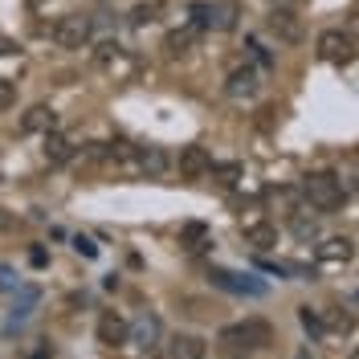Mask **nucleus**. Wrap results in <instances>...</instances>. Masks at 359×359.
Segmentation results:
<instances>
[{"mask_svg":"<svg viewBox=\"0 0 359 359\" xmlns=\"http://www.w3.org/2000/svg\"><path fill=\"white\" fill-rule=\"evenodd\" d=\"M302 196L318 212H335L339 204H343V180L331 176V172H311V176L302 180Z\"/></svg>","mask_w":359,"mask_h":359,"instance_id":"obj_1","label":"nucleus"},{"mask_svg":"<svg viewBox=\"0 0 359 359\" xmlns=\"http://www.w3.org/2000/svg\"><path fill=\"white\" fill-rule=\"evenodd\" d=\"M221 343L224 347H245V351H266L273 343V327L266 318H245V323H233L221 331Z\"/></svg>","mask_w":359,"mask_h":359,"instance_id":"obj_2","label":"nucleus"},{"mask_svg":"<svg viewBox=\"0 0 359 359\" xmlns=\"http://www.w3.org/2000/svg\"><path fill=\"white\" fill-rule=\"evenodd\" d=\"M49 37H53L57 49H86L90 37H94V21L82 17V13H66V17H57V21H53Z\"/></svg>","mask_w":359,"mask_h":359,"instance_id":"obj_3","label":"nucleus"},{"mask_svg":"<svg viewBox=\"0 0 359 359\" xmlns=\"http://www.w3.org/2000/svg\"><path fill=\"white\" fill-rule=\"evenodd\" d=\"M208 278H212V286H221V290H229V294H245V298H262V294L269 290L262 278H249V273H233V269H221V266L208 269Z\"/></svg>","mask_w":359,"mask_h":359,"instance_id":"obj_4","label":"nucleus"},{"mask_svg":"<svg viewBox=\"0 0 359 359\" xmlns=\"http://www.w3.org/2000/svg\"><path fill=\"white\" fill-rule=\"evenodd\" d=\"M257 90H262V82H257V69L253 66H241V69H233V74L224 78V94H229L233 102H249V98H257Z\"/></svg>","mask_w":359,"mask_h":359,"instance_id":"obj_5","label":"nucleus"},{"mask_svg":"<svg viewBox=\"0 0 359 359\" xmlns=\"http://www.w3.org/2000/svg\"><path fill=\"white\" fill-rule=\"evenodd\" d=\"M266 29L278 37V41H286V45H298L302 37H306V33H302V21L294 17L290 8H273V13L266 17Z\"/></svg>","mask_w":359,"mask_h":359,"instance_id":"obj_6","label":"nucleus"},{"mask_svg":"<svg viewBox=\"0 0 359 359\" xmlns=\"http://www.w3.org/2000/svg\"><path fill=\"white\" fill-rule=\"evenodd\" d=\"M351 33L347 29H323L318 33V57H327V62H339V57H347L351 53Z\"/></svg>","mask_w":359,"mask_h":359,"instance_id":"obj_7","label":"nucleus"},{"mask_svg":"<svg viewBox=\"0 0 359 359\" xmlns=\"http://www.w3.org/2000/svg\"><path fill=\"white\" fill-rule=\"evenodd\" d=\"M127 339H131V323L127 318H118L114 311H107L98 318V343L102 347H123Z\"/></svg>","mask_w":359,"mask_h":359,"instance_id":"obj_8","label":"nucleus"},{"mask_svg":"<svg viewBox=\"0 0 359 359\" xmlns=\"http://www.w3.org/2000/svg\"><path fill=\"white\" fill-rule=\"evenodd\" d=\"M176 168H180V176L184 180H201V176L212 172V156H208L204 147H184L180 159H176Z\"/></svg>","mask_w":359,"mask_h":359,"instance_id":"obj_9","label":"nucleus"},{"mask_svg":"<svg viewBox=\"0 0 359 359\" xmlns=\"http://www.w3.org/2000/svg\"><path fill=\"white\" fill-rule=\"evenodd\" d=\"M57 127V114H53V107H29V114L21 118V131L25 135H49Z\"/></svg>","mask_w":359,"mask_h":359,"instance_id":"obj_10","label":"nucleus"},{"mask_svg":"<svg viewBox=\"0 0 359 359\" xmlns=\"http://www.w3.org/2000/svg\"><path fill=\"white\" fill-rule=\"evenodd\" d=\"M131 343H139V347H147V351H151V347H156L159 343V318L156 314H139V318H135L131 323Z\"/></svg>","mask_w":359,"mask_h":359,"instance_id":"obj_11","label":"nucleus"},{"mask_svg":"<svg viewBox=\"0 0 359 359\" xmlns=\"http://www.w3.org/2000/svg\"><path fill=\"white\" fill-rule=\"evenodd\" d=\"M208 343L201 335H176L168 343V359H204Z\"/></svg>","mask_w":359,"mask_h":359,"instance_id":"obj_12","label":"nucleus"},{"mask_svg":"<svg viewBox=\"0 0 359 359\" xmlns=\"http://www.w3.org/2000/svg\"><path fill=\"white\" fill-rule=\"evenodd\" d=\"M245 245H253L257 253L273 249V245H278V224H269V221H253V224H245Z\"/></svg>","mask_w":359,"mask_h":359,"instance_id":"obj_13","label":"nucleus"},{"mask_svg":"<svg viewBox=\"0 0 359 359\" xmlns=\"http://www.w3.org/2000/svg\"><path fill=\"white\" fill-rule=\"evenodd\" d=\"M351 257H355V245H351L347 237H331V241L318 245V262H327V266H335V262H351Z\"/></svg>","mask_w":359,"mask_h":359,"instance_id":"obj_14","label":"nucleus"},{"mask_svg":"<svg viewBox=\"0 0 359 359\" xmlns=\"http://www.w3.org/2000/svg\"><path fill=\"white\" fill-rule=\"evenodd\" d=\"M196 33H201L196 25H192V29H180V33H168V37H163V53H168V57H184V53L192 49V41H196Z\"/></svg>","mask_w":359,"mask_h":359,"instance_id":"obj_15","label":"nucleus"},{"mask_svg":"<svg viewBox=\"0 0 359 359\" xmlns=\"http://www.w3.org/2000/svg\"><path fill=\"white\" fill-rule=\"evenodd\" d=\"M208 29H221V33L237 29V0H217V4H212V21H208Z\"/></svg>","mask_w":359,"mask_h":359,"instance_id":"obj_16","label":"nucleus"},{"mask_svg":"<svg viewBox=\"0 0 359 359\" xmlns=\"http://www.w3.org/2000/svg\"><path fill=\"white\" fill-rule=\"evenodd\" d=\"M69 156H74V147H69L66 135H57V131L45 135V159L49 163H69Z\"/></svg>","mask_w":359,"mask_h":359,"instance_id":"obj_17","label":"nucleus"},{"mask_svg":"<svg viewBox=\"0 0 359 359\" xmlns=\"http://www.w3.org/2000/svg\"><path fill=\"white\" fill-rule=\"evenodd\" d=\"M37 298H41V294L33 290V286H21V290H17V302H13V323L29 318V314H33V306H37ZM13 323H8V327H13Z\"/></svg>","mask_w":359,"mask_h":359,"instance_id":"obj_18","label":"nucleus"},{"mask_svg":"<svg viewBox=\"0 0 359 359\" xmlns=\"http://www.w3.org/2000/svg\"><path fill=\"white\" fill-rule=\"evenodd\" d=\"M163 13V0H139L131 8V25H151Z\"/></svg>","mask_w":359,"mask_h":359,"instance_id":"obj_19","label":"nucleus"},{"mask_svg":"<svg viewBox=\"0 0 359 359\" xmlns=\"http://www.w3.org/2000/svg\"><path fill=\"white\" fill-rule=\"evenodd\" d=\"M323 327H327V331H335V335H351V331H355V318H351L347 311H327Z\"/></svg>","mask_w":359,"mask_h":359,"instance_id":"obj_20","label":"nucleus"},{"mask_svg":"<svg viewBox=\"0 0 359 359\" xmlns=\"http://www.w3.org/2000/svg\"><path fill=\"white\" fill-rule=\"evenodd\" d=\"M290 229H294V237H302V241H311L314 233H318L314 217H311V221H306V217H290Z\"/></svg>","mask_w":359,"mask_h":359,"instance_id":"obj_21","label":"nucleus"},{"mask_svg":"<svg viewBox=\"0 0 359 359\" xmlns=\"http://www.w3.org/2000/svg\"><path fill=\"white\" fill-rule=\"evenodd\" d=\"M208 237V229H204L201 221H192V224H184V245H192V249H201V241Z\"/></svg>","mask_w":359,"mask_h":359,"instance_id":"obj_22","label":"nucleus"},{"mask_svg":"<svg viewBox=\"0 0 359 359\" xmlns=\"http://www.w3.org/2000/svg\"><path fill=\"white\" fill-rule=\"evenodd\" d=\"M163 168H168V156H163L159 147L143 151V172H163Z\"/></svg>","mask_w":359,"mask_h":359,"instance_id":"obj_23","label":"nucleus"},{"mask_svg":"<svg viewBox=\"0 0 359 359\" xmlns=\"http://www.w3.org/2000/svg\"><path fill=\"white\" fill-rule=\"evenodd\" d=\"M0 290H4V294L21 290V278H17V269H13V266H0Z\"/></svg>","mask_w":359,"mask_h":359,"instance_id":"obj_24","label":"nucleus"},{"mask_svg":"<svg viewBox=\"0 0 359 359\" xmlns=\"http://www.w3.org/2000/svg\"><path fill=\"white\" fill-rule=\"evenodd\" d=\"M298 318H302V327H306L311 335H323V331H327V327H323V318H318L311 306H302V311H298Z\"/></svg>","mask_w":359,"mask_h":359,"instance_id":"obj_25","label":"nucleus"},{"mask_svg":"<svg viewBox=\"0 0 359 359\" xmlns=\"http://www.w3.org/2000/svg\"><path fill=\"white\" fill-rule=\"evenodd\" d=\"M13 102H17V86H13V82H8V78H0V114L8 111V107H13Z\"/></svg>","mask_w":359,"mask_h":359,"instance_id":"obj_26","label":"nucleus"},{"mask_svg":"<svg viewBox=\"0 0 359 359\" xmlns=\"http://www.w3.org/2000/svg\"><path fill=\"white\" fill-rule=\"evenodd\" d=\"M212 172L221 176V184H233V180L241 176V168H237V163H221V168H212Z\"/></svg>","mask_w":359,"mask_h":359,"instance_id":"obj_27","label":"nucleus"},{"mask_svg":"<svg viewBox=\"0 0 359 359\" xmlns=\"http://www.w3.org/2000/svg\"><path fill=\"white\" fill-rule=\"evenodd\" d=\"M74 249H78L82 257H98V245H94L90 237H74Z\"/></svg>","mask_w":359,"mask_h":359,"instance_id":"obj_28","label":"nucleus"},{"mask_svg":"<svg viewBox=\"0 0 359 359\" xmlns=\"http://www.w3.org/2000/svg\"><path fill=\"white\" fill-rule=\"evenodd\" d=\"M249 49H253V62H257L262 69H269V53H266V49H262L257 41H249Z\"/></svg>","mask_w":359,"mask_h":359,"instance_id":"obj_29","label":"nucleus"},{"mask_svg":"<svg viewBox=\"0 0 359 359\" xmlns=\"http://www.w3.org/2000/svg\"><path fill=\"white\" fill-rule=\"evenodd\" d=\"M347 33H351V37H359V8L347 17Z\"/></svg>","mask_w":359,"mask_h":359,"instance_id":"obj_30","label":"nucleus"},{"mask_svg":"<svg viewBox=\"0 0 359 359\" xmlns=\"http://www.w3.org/2000/svg\"><path fill=\"white\" fill-rule=\"evenodd\" d=\"M29 262H33V266H45L49 257H45V249H29Z\"/></svg>","mask_w":359,"mask_h":359,"instance_id":"obj_31","label":"nucleus"},{"mask_svg":"<svg viewBox=\"0 0 359 359\" xmlns=\"http://www.w3.org/2000/svg\"><path fill=\"white\" fill-rule=\"evenodd\" d=\"M29 4H33V8H41V4H45V0H29Z\"/></svg>","mask_w":359,"mask_h":359,"instance_id":"obj_32","label":"nucleus"},{"mask_svg":"<svg viewBox=\"0 0 359 359\" xmlns=\"http://www.w3.org/2000/svg\"><path fill=\"white\" fill-rule=\"evenodd\" d=\"M298 359H311V355H306V351H298Z\"/></svg>","mask_w":359,"mask_h":359,"instance_id":"obj_33","label":"nucleus"},{"mask_svg":"<svg viewBox=\"0 0 359 359\" xmlns=\"http://www.w3.org/2000/svg\"><path fill=\"white\" fill-rule=\"evenodd\" d=\"M351 359H359V347H355V351H351Z\"/></svg>","mask_w":359,"mask_h":359,"instance_id":"obj_34","label":"nucleus"},{"mask_svg":"<svg viewBox=\"0 0 359 359\" xmlns=\"http://www.w3.org/2000/svg\"><path fill=\"white\" fill-rule=\"evenodd\" d=\"M355 298H359V294H355Z\"/></svg>","mask_w":359,"mask_h":359,"instance_id":"obj_35","label":"nucleus"}]
</instances>
